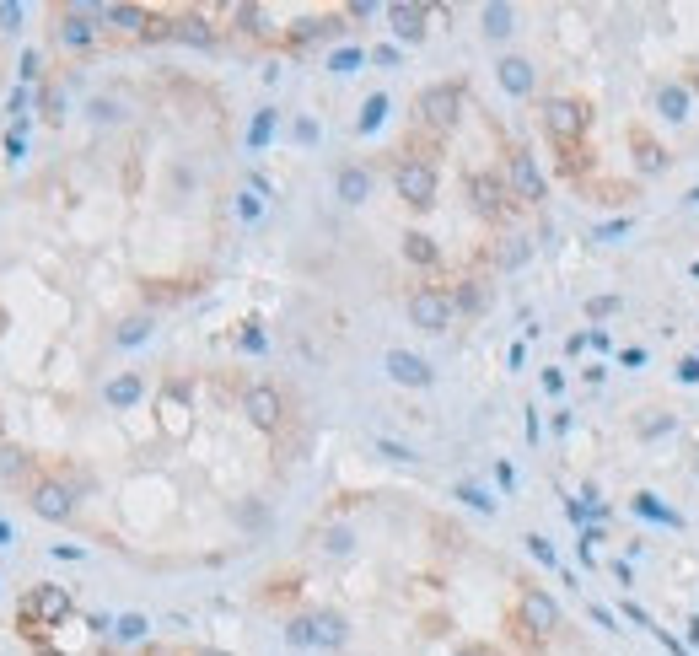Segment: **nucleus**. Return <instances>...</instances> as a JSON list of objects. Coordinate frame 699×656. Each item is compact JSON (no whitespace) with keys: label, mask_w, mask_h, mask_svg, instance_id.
I'll use <instances>...</instances> for the list:
<instances>
[{"label":"nucleus","mask_w":699,"mask_h":656,"mask_svg":"<svg viewBox=\"0 0 699 656\" xmlns=\"http://www.w3.org/2000/svg\"><path fill=\"white\" fill-rule=\"evenodd\" d=\"M560 630H565V613H560V603H554V597H549L544 587H522L517 613H511V635H517L527 651H544Z\"/></svg>","instance_id":"f257e3e1"},{"label":"nucleus","mask_w":699,"mask_h":656,"mask_svg":"<svg viewBox=\"0 0 699 656\" xmlns=\"http://www.w3.org/2000/svg\"><path fill=\"white\" fill-rule=\"evenodd\" d=\"M538 124H544V135L560 151H576L592 135V103H581V97H544L538 103Z\"/></svg>","instance_id":"f03ea898"},{"label":"nucleus","mask_w":699,"mask_h":656,"mask_svg":"<svg viewBox=\"0 0 699 656\" xmlns=\"http://www.w3.org/2000/svg\"><path fill=\"white\" fill-rule=\"evenodd\" d=\"M285 640H291V646H312V651H339L350 640V624H345V613H334V608H312V613L285 619Z\"/></svg>","instance_id":"7ed1b4c3"},{"label":"nucleus","mask_w":699,"mask_h":656,"mask_svg":"<svg viewBox=\"0 0 699 656\" xmlns=\"http://www.w3.org/2000/svg\"><path fill=\"white\" fill-rule=\"evenodd\" d=\"M436 189H441V178H436L431 156H398V162H393V194L404 199L409 210H431Z\"/></svg>","instance_id":"20e7f679"},{"label":"nucleus","mask_w":699,"mask_h":656,"mask_svg":"<svg viewBox=\"0 0 699 656\" xmlns=\"http://www.w3.org/2000/svg\"><path fill=\"white\" fill-rule=\"evenodd\" d=\"M409 323L420 328V334H447L452 323H458V302H452V285H415L409 291Z\"/></svg>","instance_id":"39448f33"},{"label":"nucleus","mask_w":699,"mask_h":656,"mask_svg":"<svg viewBox=\"0 0 699 656\" xmlns=\"http://www.w3.org/2000/svg\"><path fill=\"white\" fill-rule=\"evenodd\" d=\"M415 113L431 135H452L463 119V81H431L420 97H415Z\"/></svg>","instance_id":"423d86ee"},{"label":"nucleus","mask_w":699,"mask_h":656,"mask_svg":"<svg viewBox=\"0 0 699 656\" xmlns=\"http://www.w3.org/2000/svg\"><path fill=\"white\" fill-rule=\"evenodd\" d=\"M97 11L92 0H70V6H54V44L70 49V54H87L97 38H103V27H97Z\"/></svg>","instance_id":"0eeeda50"},{"label":"nucleus","mask_w":699,"mask_h":656,"mask_svg":"<svg viewBox=\"0 0 699 656\" xmlns=\"http://www.w3.org/2000/svg\"><path fill=\"white\" fill-rule=\"evenodd\" d=\"M506 189H511V199H517L522 210H538L549 199V183H544V167H538V156L527 151V146H511L506 151Z\"/></svg>","instance_id":"6e6552de"},{"label":"nucleus","mask_w":699,"mask_h":656,"mask_svg":"<svg viewBox=\"0 0 699 656\" xmlns=\"http://www.w3.org/2000/svg\"><path fill=\"white\" fill-rule=\"evenodd\" d=\"M27 506L44 522H76V490L60 474H33L27 479Z\"/></svg>","instance_id":"1a4fd4ad"},{"label":"nucleus","mask_w":699,"mask_h":656,"mask_svg":"<svg viewBox=\"0 0 699 656\" xmlns=\"http://www.w3.org/2000/svg\"><path fill=\"white\" fill-rule=\"evenodd\" d=\"M242 420H248L253 431L275 436L285 425V393L275 382H248V388H242Z\"/></svg>","instance_id":"9d476101"},{"label":"nucleus","mask_w":699,"mask_h":656,"mask_svg":"<svg viewBox=\"0 0 699 656\" xmlns=\"http://www.w3.org/2000/svg\"><path fill=\"white\" fill-rule=\"evenodd\" d=\"M70 613H76V597H70V587H27V597L17 603V619L22 624H65Z\"/></svg>","instance_id":"9b49d317"},{"label":"nucleus","mask_w":699,"mask_h":656,"mask_svg":"<svg viewBox=\"0 0 699 656\" xmlns=\"http://www.w3.org/2000/svg\"><path fill=\"white\" fill-rule=\"evenodd\" d=\"M468 205H474V216L479 221H506L511 216V205H517V199H511V189H506V178L501 173H468Z\"/></svg>","instance_id":"f8f14e48"},{"label":"nucleus","mask_w":699,"mask_h":656,"mask_svg":"<svg viewBox=\"0 0 699 656\" xmlns=\"http://www.w3.org/2000/svg\"><path fill=\"white\" fill-rule=\"evenodd\" d=\"M382 17H388V27H393L398 44H425V22H431V6H420V0H393V6H382Z\"/></svg>","instance_id":"ddd939ff"},{"label":"nucleus","mask_w":699,"mask_h":656,"mask_svg":"<svg viewBox=\"0 0 699 656\" xmlns=\"http://www.w3.org/2000/svg\"><path fill=\"white\" fill-rule=\"evenodd\" d=\"M151 22H156V11H146V6H124V0H113V6L97 11V27H103V33H130V38H140V44H146Z\"/></svg>","instance_id":"4468645a"},{"label":"nucleus","mask_w":699,"mask_h":656,"mask_svg":"<svg viewBox=\"0 0 699 656\" xmlns=\"http://www.w3.org/2000/svg\"><path fill=\"white\" fill-rule=\"evenodd\" d=\"M382 372H388L398 388H431V382H436L431 361L415 355V350H388V355H382Z\"/></svg>","instance_id":"2eb2a0df"},{"label":"nucleus","mask_w":699,"mask_h":656,"mask_svg":"<svg viewBox=\"0 0 699 656\" xmlns=\"http://www.w3.org/2000/svg\"><path fill=\"white\" fill-rule=\"evenodd\" d=\"M495 81H501L506 97H533L538 92V70H533L527 54H501V60H495Z\"/></svg>","instance_id":"dca6fc26"},{"label":"nucleus","mask_w":699,"mask_h":656,"mask_svg":"<svg viewBox=\"0 0 699 656\" xmlns=\"http://www.w3.org/2000/svg\"><path fill=\"white\" fill-rule=\"evenodd\" d=\"M651 113L667 119V124H689V113H694L689 87H683V81H656L651 87Z\"/></svg>","instance_id":"f3484780"},{"label":"nucleus","mask_w":699,"mask_h":656,"mask_svg":"<svg viewBox=\"0 0 699 656\" xmlns=\"http://www.w3.org/2000/svg\"><path fill=\"white\" fill-rule=\"evenodd\" d=\"M345 33V11H328V17H302L296 27H285V44L307 49V44H328V38Z\"/></svg>","instance_id":"a211bd4d"},{"label":"nucleus","mask_w":699,"mask_h":656,"mask_svg":"<svg viewBox=\"0 0 699 656\" xmlns=\"http://www.w3.org/2000/svg\"><path fill=\"white\" fill-rule=\"evenodd\" d=\"M630 156H635V173H640V178H662V173H667V162H673L662 140H656L651 130H640V124L630 130Z\"/></svg>","instance_id":"6ab92c4d"},{"label":"nucleus","mask_w":699,"mask_h":656,"mask_svg":"<svg viewBox=\"0 0 699 656\" xmlns=\"http://www.w3.org/2000/svg\"><path fill=\"white\" fill-rule=\"evenodd\" d=\"M173 44H189V49H216V27H210L205 11H178V17H173Z\"/></svg>","instance_id":"aec40b11"},{"label":"nucleus","mask_w":699,"mask_h":656,"mask_svg":"<svg viewBox=\"0 0 699 656\" xmlns=\"http://www.w3.org/2000/svg\"><path fill=\"white\" fill-rule=\"evenodd\" d=\"M156 415H162V425L173 436H183L189 431V388H183V382H167L162 398H156Z\"/></svg>","instance_id":"412c9836"},{"label":"nucleus","mask_w":699,"mask_h":656,"mask_svg":"<svg viewBox=\"0 0 699 656\" xmlns=\"http://www.w3.org/2000/svg\"><path fill=\"white\" fill-rule=\"evenodd\" d=\"M334 194L345 199V205H366V199H372V167L345 162V167L334 173Z\"/></svg>","instance_id":"4be33fe9"},{"label":"nucleus","mask_w":699,"mask_h":656,"mask_svg":"<svg viewBox=\"0 0 699 656\" xmlns=\"http://www.w3.org/2000/svg\"><path fill=\"white\" fill-rule=\"evenodd\" d=\"M479 33L490 38V44H506V38L517 33V6H506V0H490V6L479 11Z\"/></svg>","instance_id":"5701e85b"},{"label":"nucleus","mask_w":699,"mask_h":656,"mask_svg":"<svg viewBox=\"0 0 699 656\" xmlns=\"http://www.w3.org/2000/svg\"><path fill=\"white\" fill-rule=\"evenodd\" d=\"M103 398H108L113 409H135L140 398H146V377H140V372H124V377H113L108 388H103Z\"/></svg>","instance_id":"b1692460"},{"label":"nucleus","mask_w":699,"mask_h":656,"mask_svg":"<svg viewBox=\"0 0 699 656\" xmlns=\"http://www.w3.org/2000/svg\"><path fill=\"white\" fill-rule=\"evenodd\" d=\"M151 328H156L151 312H130V318L113 328V345H119V350H135V345H146V339H151Z\"/></svg>","instance_id":"393cba45"},{"label":"nucleus","mask_w":699,"mask_h":656,"mask_svg":"<svg viewBox=\"0 0 699 656\" xmlns=\"http://www.w3.org/2000/svg\"><path fill=\"white\" fill-rule=\"evenodd\" d=\"M404 259L415 264V269H436V264H441L436 237H425V232H404Z\"/></svg>","instance_id":"a878e982"},{"label":"nucleus","mask_w":699,"mask_h":656,"mask_svg":"<svg viewBox=\"0 0 699 656\" xmlns=\"http://www.w3.org/2000/svg\"><path fill=\"white\" fill-rule=\"evenodd\" d=\"M452 302H458V318H479V312L490 307V291H484V280H458Z\"/></svg>","instance_id":"bb28decb"},{"label":"nucleus","mask_w":699,"mask_h":656,"mask_svg":"<svg viewBox=\"0 0 699 656\" xmlns=\"http://www.w3.org/2000/svg\"><path fill=\"white\" fill-rule=\"evenodd\" d=\"M630 506H635V511H640V517H646V522H656V527H683V517H678V511H673V506H662V501H656L651 490L630 495Z\"/></svg>","instance_id":"cd10ccee"},{"label":"nucleus","mask_w":699,"mask_h":656,"mask_svg":"<svg viewBox=\"0 0 699 656\" xmlns=\"http://www.w3.org/2000/svg\"><path fill=\"white\" fill-rule=\"evenodd\" d=\"M232 22H237V33H248V38H269V11L264 6H232Z\"/></svg>","instance_id":"c85d7f7f"},{"label":"nucleus","mask_w":699,"mask_h":656,"mask_svg":"<svg viewBox=\"0 0 699 656\" xmlns=\"http://www.w3.org/2000/svg\"><path fill=\"white\" fill-rule=\"evenodd\" d=\"M527 259H533V237H506L495 248V269H522Z\"/></svg>","instance_id":"c756f323"},{"label":"nucleus","mask_w":699,"mask_h":656,"mask_svg":"<svg viewBox=\"0 0 699 656\" xmlns=\"http://www.w3.org/2000/svg\"><path fill=\"white\" fill-rule=\"evenodd\" d=\"M667 431H678V420L667 415V409H646V420H635V436L640 441H656V436H667Z\"/></svg>","instance_id":"7c9ffc66"},{"label":"nucleus","mask_w":699,"mask_h":656,"mask_svg":"<svg viewBox=\"0 0 699 656\" xmlns=\"http://www.w3.org/2000/svg\"><path fill=\"white\" fill-rule=\"evenodd\" d=\"M38 468H33V458L27 452H17V447H0V479H33Z\"/></svg>","instance_id":"2f4dec72"},{"label":"nucleus","mask_w":699,"mask_h":656,"mask_svg":"<svg viewBox=\"0 0 699 656\" xmlns=\"http://www.w3.org/2000/svg\"><path fill=\"white\" fill-rule=\"evenodd\" d=\"M382 113H388V97L372 92V97H366V108H361V124H355V130H361V135H372L377 124H382Z\"/></svg>","instance_id":"473e14b6"},{"label":"nucleus","mask_w":699,"mask_h":656,"mask_svg":"<svg viewBox=\"0 0 699 656\" xmlns=\"http://www.w3.org/2000/svg\"><path fill=\"white\" fill-rule=\"evenodd\" d=\"M146 630H151V624H146V619H140V613H124V619H119V624H113V635H119V640H124V646H135V640H146Z\"/></svg>","instance_id":"72a5a7b5"},{"label":"nucleus","mask_w":699,"mask_h":656,"mask_svg":"<svg viewBox=\"0 0 699 656\" xmlns=\"http://www.w3.org/2000/svg\"><path fill=\"white\" fill-rule=\"evenodd\" d=\"M92 119L97 124H119L124 119V103H119V97H92Z\"/></svg>","instance_id":"f704fd0d"},{"label":"nucleus","mask_w":699,"mask_h":656,"mask_svg":"<svg viewBox=\"0 0 699 656\" xmlns=\"http://www.w3.org/2000/svg\"><path fill=\"white\" fill-rule=\"evenodd\" d=\"M361 60H366V49H339V54H328V70H334V76H350Z\"/></svg>","instance_id":"c9c22d12"},{"label":"nucleus","mask_w":699,"mask_h":656,"mask_svg":"<svg viewBox=\"0 0 699 656\" xmlns=\"http://www.w3.org/2000/svg\"><path fill=\"white\" fill-rule=\"evenodd\" d=\"M458 501L474 506V511H495V495H484L479 484H458Z\"/></svg>","instance_id":"e433bc0d"},{"label":"nucleus","mask_w":699,"mask_h":656,"mask_svg":"<svg viewBox=\"0 0 699 656\" xmlns=\"http://www.w3.org/2000/svg\"><path fill=\"white\" fill-rule=\"evenodd\" d=\"M372 447H377V452H382V458H388V463H415V452H409L404 441H388V436H377Z\"/></svg>","instance_id":"4c0bfd02"},{"label":"nucleus","mask_w":699,"mask_h":656,"mask_svg":"<svg viewBox=\"0 0 699 656\" xmlns=\"http://www.w3.org/2000/svg\"><path fill=\"white\" fill-rule=\"evenodd\" d=\"M323 549H328V554H350V549H355L350 527H328V533H323Z\"/></svg>","instance_id":"58836bf2"},{"label":"nucleus","mask_w":699,"mask_h":656,"mask_svg":"<svg viewBox=\"0 0 699 656\" xmlns=\"http://www.w3.org/2000/svg\"><path fill=\"white\" fill-rule=\"evenodd\" d=\"M630 216H619V221H603V226H597V232H592V242H613V237H630Z\"/></svg>","instance_id":"ea45409f"},{"label":"nucleus","mask_w":699,"mask_h":656,"mask_svg":"<svg viewBox=\"0 0 699 656\" xmlns=\"http://www.w3.org/2000/svg\"><path fill=\"white\" fill-rule=\"evenodd\" d=\"M522 544H527V554H533V560H544V565H554V544H549V538H544V533H527V538H522Z\"/></svg>","instance_id":"a19ab883"},{"label":"nucleus","mask_w":699,"mask_h":656,"mask_svg":"<svg viewBox=\"0 0 699 656\" xmlns=\"http://www.w3.org/2000/svg\"><path fill=\"white\" fill-rule=\"evenodd\" d=\"M269 130H275V108H264L259 119H253V135H248V146H264Z\"/></svg>","instance_id":"79ce46f5"},{"label":"nucleus","mask_w":699,"mask_h":656,"mask_svg":"<svg viewBox=\"0 0 699 656\" xmlns=\"http://www.w3.org/2000/svg\"><path fill=\"white\" fill-rule=\"evenodd\" d=\"M608 312H619V296H592L587 302V318H608Z\"/></svg>","instance_id":"37998d69"},{"label":"nucleus","mask_w":699,"mask_h":656,"mask_svg":"<svg viewBox=\"0 0 699 656\" xmlns=\"http://www.w3.org/2000/svg\"><path fill=\"white\" fill-rule=\"evenodd\" d=\"M678 382H683V388H699V355H689V361H678Z\"/></svg>","instance_id":"c03bdc74"},{"label":"nucleus","mask_w":699,"mask_h":656,"mask_svg":"<svg viewBox=\"0 0 699 656\" xmlns=\"http://www.w3.org/2000/svg\"><path fill=\"white\" fill-rule=\"evenodd\" d=\"M619 366H624V372H635V366H646V350H640V345H624V350H619Z\"/></svg>","instance_id":"a18cd8bd"},{"label":"nucleus","mask_w":699,"mask_h":656,"mask_svg":"<svg viewBox=\"0 0 699 656\" xmlns=\"http://www.w3.org/2000/svg\"><path fill=\"white\" fill-rule=\"evenodd\" d=\"M624 619H635V624H640V630H656V624H651V613H646V608H640V603H630V597H624Z\"/></svg>","instance_id":"49530a36"},{"label":"nucleus","mask_w":699,"mask_h":656,"mask_svg":"<svg viewBox=\"0 0 699 656\" xmlns=\"http://www.w3.org/2000/svg\"><path fill=\"white\" fill-rule=\"evenodd\" d=\"M452 656H501V651H495V646H484V640H463V646L452 651Z\"/></svg>","instance_id":"de8ad7c7"},{"label":"nucleus","mask_w":699,"mask_h":656,"mask_svg":"<svg viewBox=\"0 0 699 656\" xmlns=\"http://www.w3.org/2000/svg\"><path fill=\"white\" fill-rule=\"evenodd\" d=\"M237 216H242V221H259V194H242V199H237Z\"/></svg>","instance_id":"09e8293b"},{"label":"nucleus","mask_w":699,"mask_h":656,"mask_svg":"<svg viewBox=\"0 0 699 656\" xmlns=\"http://www.w3.org/2000/svg\"><path fill=\"white\" fill-rule=\"evenodd\" d=\"M242 350H264V334H259V323H242Z\"/></svg>","instance_id":"8fccbe9b"},{"label":"nucleus","mask_w":699,"mask_h":656,"mask_svg":"<svg viewBox=\"0 0 699 656\" xmlns=\"http://www.w3.org/2000/svg\"><path fill=\"white\" fill-rule=\"evenodd\" d=\"M587 613H592V619H597V624H603V630H608V635H619V619H613V613H608V608H597V603H592Z\"/></svg>","instance_id":"3c124183"},{"label":"nucleus","mask_w":699,"mask_h":656,"mask_svg":"<svg viewBox=\"0 0 699 656\" xmlns=\"http://www.w3.org/2000/svg\"><path fill=\"white\" fill-rule=\"evenodd\" d=\"M656 640H662V646L673 651V656H689V646H683V640H678L673 630H656Z\"/></svg>","instance_id":"603ef678"},{"label":"nucleus","mask_w":699,"mask_h":656,"mask_svg":"<svg viewBox=\"0 0 699 656\" xmlns=\"http://www.w3.org/2000/svg\"><path fill=\"white\" fill-rule=\"evenodd\" d=\"M372 60H377V65H398V44H377Z\"/></svg>","instance_id":"864d4df0"},{"label":"nucleus","mask_w":699,"mask_h":656,"mask_svg":"<svg viewBox=\"0 0 699 656\" xmlns=\"http://www.w3.org/2000/svg\"><path fill=\"white\" fill-rule=\"evenodd\" d=\"M608 570H613V576H619V581H624V587H635V570H630V560H613Z\"/></svg>","instance_id":"5fc2aeb1"},{"label":"nucleus","mask_w":699,"mask_h":656,"mask_svg":"<svg viewBox=\"0 0 699 656\" xmlns=\"http://www.w3.org/2000/svg\"><path fill=\"white\" fill-rule=\"evenodd\" d=\"M0 22H6V27H17V22H22V6H11V0H0Z\"/></svg>","instance_id":"6e6d98bb"},{"label":"nucleus","mask_w":699,"mask_h":656,"mask_svg":"<svg viewBox=\"0 0 699 656\" xmlns=\"http://www.w3.org/2000/svg\"><path fill=\"white\" fill-rule=\"evenodd\" d=\"M544 393H565V372H554V366H549V372H544Z\"/></svg>","instance_id":"4d7b16f0"},{"label":"nucleus","mask_w":699,"mask_h":656,"mask_svg":"<svg viewBox=\"0 0 699 656\" xmlns=\"http://www.w3.org/2000/svg\"><path fill=\"white\" fill-rule=\"evenodd\" d=\"M296 140H302V146H312V140H318V124L302 119V124H296Z\"/></svg>","instance_id":"13d9d810"},{"label":"nucleus","mask_w":699,"mask_h":656,"mask_svg":"<svg viewBox=\"0 0 699 656\" xmlns=\"http://www.w3.org/2000/svg\"><path fill=\"white\" fill-rule=\"evenodd\" d=\"M587 345L592 350H608V328H587Z\"/></svg>","instance_id":"bf43d9fd"},{"label":"nucleus","mask_w":699,"mask_h":656,"mask_svg":"<svg viewBox=\"0 0 699 656\" xmlns=\"http://www.w3.org/2000/svg\"><path fill=\"white\" fill-rule=\"evenodd\" d=\"M495 479H501V490H511V484H517V474H511V463H495Z\"/></svg>","instance_id":"052dcab7"},{"label":"nucleus","mask_w":699,"mask_h":656,"mask_svg":"<svg viewBox=\"0 0 699 656\" xmlns=\"http://www.w3.org/2000/svg\"><path fill=\"white\" fill-rule=\"evenodd\" d=\"M183 656H232V651H216V646H194V651H183Z\"/></svg>","instance_id":"680f3d73"},{"label":"nucleus","mask_w":699,"mask_h":656,"mask_svg":"<svg viewBox=\"0 0 699 656\" xmlns=\"http://www.w3.org/2000/svg\"><path fill=\"white\" fill-rule=\"evenodd\" d=\"M689 205H699V189H689Z\"/></svg>","instance_id":"e2e57ef3"},{"label":"nucleus","mask_w":699,"mask_h":656,"mask_svg":"<svg viewBox=\"0 0 699 656\" xmlns=\"http://www.w3.org/2000/svg\"><path fill=\"white\" fill-rule=\"evenodd\" d=\"M0 334H6V312H0Z\"/></svg>","instance_id":"0e129e2a"}]
</instances>
